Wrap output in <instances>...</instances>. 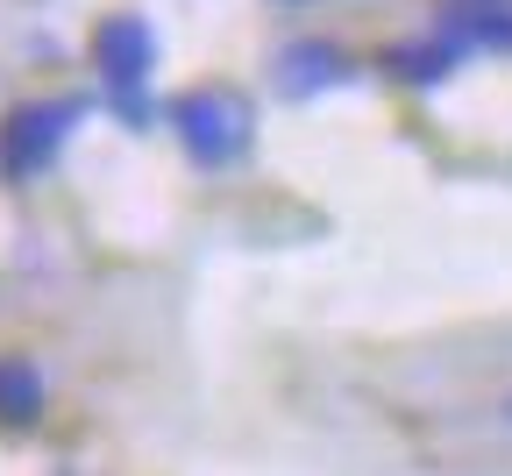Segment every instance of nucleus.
<instances>
[{"label":"nucleus","instance_id":"1","mask_svg":"<svg viewBox=\"0 0 512 476\" xmlns=\"http://www.w3.org/2000/svg\"><path fill=\"white\" fill-rule=\"evenodd\" d=\"M171 135H178V150L200 164V171H228L249 157L256 143V107L235 93V86H185L171 107H164Z\"/></svg>","mask_w":512,"mask_h":476},{"label":"nucleus","instance_id":"2","mask_svg":"<svg viewBox=\"0 0 512 476\" xmlns=\"http://www.w3.org/2000/svg\"><path fill=\"white\" fill-rule=\"evenodd\" d=\"M93 72H100V93L107 107L128 121V128H150L157 121V100H150V79H157V29L143 15H107L93 29Z\"/></svg>","mask_w":512,"mask_h":476},{"label":"nucleus","instance_id":"3","mask_svg":"<svg viewBox=\"0 0 512 476\" xmlns=\"http://www.w3.org/2000/svg\"><path fill=\"white\" fill-rule=\"evenodd\" d=\"M79 114H86L79 100H22L8 121H0V178H8V185H36L64 157Z\"/></svg>","mask_w":512,"mask_h":476},{"label":"nucleus","instance_id":"4","mask_svg":"<svg viewBox=\"0 0 512 476\" xmlns=\"http://www.w3.org/2000/svg\"><path fill=\"white\" fill-rule=\"evenodd\" d=\"M349 79H356V64H349V50L328 43V36H299V43H285V50L271 57V86H278L285 100H320V93H335V86H349Z\"/></svg>","mask_w":512,"mask_h":476},{"label":"nucleus","instance_id":"5","mask_svg":"<svg viewBox=\"0 0 512 476\" xmlns=\"http://www.w3.org/2000/svg\"><path fill=\"white\" fill-rule=\"evenodd\" d=\"M434 29H441L448 43H463L470 57H477V50L512 57V0H448Z\"/></svg>","mask_w":512,"mask_h":476},{"label":"nucleus","instance_id":"6","mask_svg":"<svg viewBox=\"0 0 512 476\" xmlns=\"http://www.w3.org/2000/svg\"><path fill=\"white\" fill-rule=\"evenodd\" d=\"M463 57H470L463 43H448L441 29H427V36H413V43H392V50H384V72H392L399 86H448Z\"/></svg>","mask_w":512,"mask_h":476},{"label":"nucleus","instance_id":"7","mask_svg":"<svg viewBox=\"0 0 512 476\" xmlns=\"http://www.w3.org/2000/svg\"><path fill=\"white\" fill-rule=\"evenodd\" d=\"M50 413V384L29 356H0V427H36Z\"/></svg>","mask_w":512,"mask_h":476},{"label":"nucleus","instance_id":"8","mask_svg":"<svg viewBox=\"0 0 512 476\" xmlns=\"http://www.w3.org/2000/svg\"><path fill=\"white\" fill-rule=\"evenodd\" d=\"M285 8H306V0H285Z\"/></svg>","mask_w":512,"mask_h":476},{"label":"nucleus","instance_id":"9","mask_svg":"<svg viewBox=\"0 0 512 476\" xmlns=\"http://www.w3.org/2000/svg\"><path fill=\"white\" fill-rule=\"evenodd\" d=\"M505 420H512V398H505Z\"/></svg>","mask_w":512,"mask_h":476}]
</instances>
